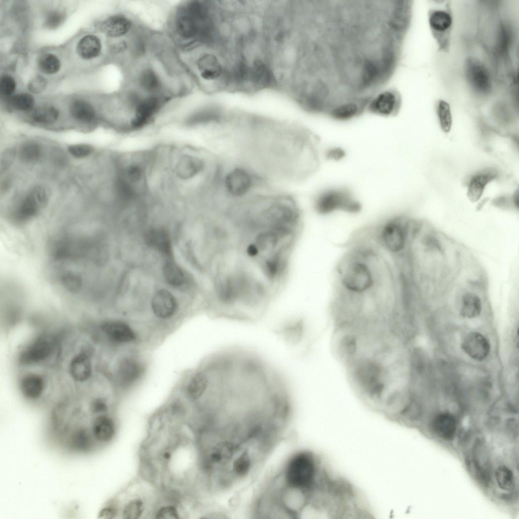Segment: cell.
<instances>
[{"mask_svg": "<svg viewBox=\"0 0 519 519\" xmlns=\"http://www.w3.org/2000/svg\"><path fill=\"white\" fill-rule=\"evenodd\" d=\"M395 19L381 0H310L301 27L298 78L305 106L327 116L366 106L398 67Z\"/></svg>", "mask_w": 519, "mask_h": 519, "instance_id": "cell-1", "label": "cell"}, {"mask_svg": "<svg viewBox=\"0 0 519 519\" xmlns=\"http://www.w3.org/2000/svg\"><path fill=\"white\" fill-rule=\"evenodd\" d=\"M376 251L367 240L356 244L343 257L337 268L334 301L356 304L369 296L376 280Z\"/></svg>", "mask_w": 519, "mask_h": 519, "instance_id": "cell-2", "label": "cell"}, {"mask_svg": "<svg viewBox=\"0 0 519 519\" xmlns=\"http://www.w3.org/2000/svg\"><path fill=\"white\" fill-rule=\"evenodd\" d=\"M402 216H391L384 219L373 230L370 241L393 260L404 250L407 238V226Z\"/></svg>", "mask_w": 519, "mask_h": 519, "instance_id": "cell-3", "label": "cell"}, {"mask_svg": "<svg viewBox=\"0 0 519 519\" xmlns=\"http://www.w3.org/2000/svg\"><path fill=\"white\" fill-rule=\"evenodd\" d=\"M314 207L320 215H328L338 212L355 213L361 208L351 191L344 187L325 189L315 198Z\"/></svg>", "mask_w": 519, "mask_h": 519, "instance_id": "cell-4", "label": "cell"}, {"mask_svg": "<svg viewBox=\"0 0 519 519\" xmlns=\"http://www.w3.org/2000/svg\"><path fill=\"white\" fill-rule=\"evenodd\" d=\"M401 96L395 88L383 89L368 103L366 112L382 117L396 116L401 106Z\"/></svg>", "mask_w": 519, "mask_h": 519, "instance_id": "cell-5", "label": "cell"}, {"mask_svg": "<svg viewBox=\"0 0 519 519\" xmlns=\"http://www.w3.org/2000/svg\"><path fill=\"white\" fill-rule=\"evenodd\" d=\"M465 74L470 88L479 95H487L492 88L489 72L478 59L469 57L465 64Z\"/></svg>", "mask_w": 519, "mask_h": 519, "instance_id": "cell-6", "label": "cell"}, {"mask_svg": "<svg viewBox=\"0 0 519 519\" xmlns=\"http://www.w3.org/2000/svg\"><path fill=\"white\" fill-rule=\"evenodd\" d=\"M46 190L42 187L33 189L22 200L14 213L16 223H25L34 217L47 202Z\"/></svg>", "mask_w": 519, "mask_h": 519, "instance_id": "cell-7", "label": "cell"}, {"mask_svg": "<svg viewBox=\"0 0 519 519\" xmlns=\"http://www.w3.org/2000/svg\"><path fill=\"white\" fill-rule=\"evenodd\" d=\"M254 180L251 173L247 169L237 167L226 173L223 179L224 188L230 196L242 197L251 190Z\"/></svg>", "mask_w": 519, "mask_h": 519, "instance_id": "cell-8", "label": "cell"}, {"mask_svg": "<svg viewBox=\"0 0 519 519\" xmlns=\"http://www.w3.org/2000/svg\"><path fill=\"white\" fill-rule=\"evenodd\" d=\"M54 349L53 341L47 337H40L26 347L20 353L19 360L21 364L29 365L47 359Z\"/></svg>", "mask_w": 519, "mask_h": 519, "instance_id": "cell-9", "label": "cell"}, {"mask_svg": "<svg viewBox=\"0 0 519 519\" xmlns=\"http://www.w3.org/2000/svg\"><path fill=\"white\" fill-rule=\"evenodd\" d=\"M461 348L470 357L477 361L485 359L490 351L488 340L477 332H472L466 336L462 342Z\"/></svg>", "mask_w": 519, "mask_h": 519, "instance_id": "cell-10", "label": "cell"}, {"mask_svg": "<svg viewBox=\"0 0 519 519\" xmlns=\"http://www.w3.org/2000/svg\"><path fill=\"white\" fill-rule=\"evenodd\" d=\"M213 24L211 19L202 20L194 16L187 10L179 15L176 20V29L178 34L184 39H190L195 37L201 32V25Z\"/></svg>", "mask_w": 519, "mask_h": 519, "instance_id": "cell-11", "label": "cell"}, {"mask_svg": "<svg viewBox=\"0 0 519 519\" xmlns=\"http://www.w3.org/2000/svg\"><path fill=\"white\" fill-rule=\"evenodd\" d=\"M428 22L432 33L440 44L441 37L449 38L452 25V18L450 14L443 10H434L429 12Z\"/></svg>", "mask_w": 519, "mask_h": 519, "instance_id": "cell-12", "label": "cell"}, {"mask_svg": "<svg viewBox=\"0 0 519 519\" xmlns=\"http://www.w3.org/2000/svg\"><path fill=\"white\" fill-rule=\"evenodd\" d=\"M145 241L149 246L170 258L172 257V245L168 232L161 228L149 230L145 235Z\"/></svg>", "mask_w": 519, "mask_h": 519, "instance_id": "cell-13", "label": "cell"}, {"mask_svg": "<svg viewBox=\"0 0 519 519\" xmlns=\"http://www.w3.org/2000/svg\"><path fill=\"white\" fill-rule=\"evenodd\" d=\"M152 307L157 316L167 318L175 313L177 303L170 292L165 289H160L156 292L152 299Z\"/></svg>", "mask_w": 519, "mask_h": 519, "instance_id": "cell-14", "label": "cell"}, {"mask_svg": "<svg viewBox=\"0 0 519 519\" xmlns=\"http://www.w3.org/2000/svg\"><path fill=\"white\" fill-rule=\"evenodd\" d=\"M103 332L113 341L127 343L134 339L135 334L125 323L118 321H108L101 325Z\"/></svg>", "mask_w": 519, "mask_h": 519, "instance_id": "cell-15", "label": "cell"}, {"mask_svg": "<svg viewBox=\"0 0 519 519\" xmlns=\"http://www.w3.org/2000/svg\"><path fill=\"white\" fill-rule=\"evenodd\" d=\"M91 433L97 441L106 443L110 441L116 433V425L113 420L105 415H101L93 420Z\"/></svg>", "mask_w": 519, "mask_h": 519, "instance_id": "cell-16", "label": "cell"}, {"mask_svg": "<svg viewBox=\"0 0 519 519\" xmlns=\"http://www.w3.org/2000/svg\"><path fill=\"white\" fill-rule=\"evenodd\" d=\"M435 433L440 438L450 440L454 438L457 429L456 421L449 413H441L437 415L432 423Z\"/></svg>", "mask_w": 519, "mask_h": 519, "instance_id": "cell-17", "label": "cell"}, {"mask_svg": "<svg viewBox=\"0 0 519 519\" xmlns=\"http://www.w3.org/2000/svg\"><path fill=\"white\" fill-rule=\"evenodd\" d=\"M497 173L493 170L479 172L470 180L468 187L467 197L472 202H476L483 195L487 184L497 177Z\"/></svg>", "mask_w": 519, "mask_h": 519, "instance_id": "cell-18", "label": "cell"}, {"mask_svg": "<svg viewBox=\"0 0 519 519\" xmlns=\"http://www.w3.org/2000/svg\"><path fill=\"white\" fill-rule=\"evenodd\" d=\"M131 21L121 15L111 16L104 21L100 26L101 30L112 37H119L126 34L131 27Z\"/></svg>", "mask_w": 519, "mask_h": 519, "instance_id": "cell-19", "label": "cell"}, {"mask_svg": "<svg viewBox=\"0 0 519 519\" xmlns=\"http://www.w3.org/2000/svg\"><path fill=\"white\" fill-rule=\"evenodd\" d=\"M70 374L75 380L83 382L87 380L92 371L91 362L88 356L85 354L76 356L69 365Z\"/></svg>", "mask_w": 519, "mask_h": 519, "instance_id": "cell-20", "label": "cell"}, {"mask_svg": "<svg viewBox=\"0 0 519 519\" xmlns=\"http://www.w3.org/2000/svg\"><path fill=\"white\" fill-rule=\"evenodd\" d=\"M20 387L23 394L26 397L36 399L40 396L43 391L44 380L39 375L29 374L22 379Z\"/></svg>", "mask_w": 519, "mask_h": 519, "instance_id": "cell-21", "label": "cell"}, {"mask_svg": "<svg viewBox=\"0 0 519 519\" xmlns=\"http://www.w3.org/2000/svg\"><path fill=\"white\" fill-rule=\"evenodd\" d=\"M93 436L84 427L75 429L69 438L70 446L74 450L80 452L89 451L93 444Z\"/></svg>", "mask_w": 519, "mask_h": 519, "instance_id": "cell-22", "label": "cell"}, {"mask_svg": "<svg viewBox=\"0 0 519 519\" xmlns=\"http://www.w3.org/2000/svg\"><path fill=\"white\" fill-rule=\"evenodd\" d=\"M101 49L100 40L96 36L88 35L82 38L78 44L77 51L83 58L90 59L97 57Z\"/></svg>", "mask_w": 519, "mask_h": 519, "instance_id": "cell-23", "label": "cell"}, {"mask_svg": "<svg viewBox=\"0 0 519 519\" xmlns=\"http://www.w3.org/2000/svg\"><path fill=\"white\" fill-rule=\"evenodd\" d=\"M142 372L140 365L131 359L124 360L120 364L118 375L121 381L127 384L138 378Z\"/></svg>", "mask_w": 519, "mask_h": 519, "instance_id": "cell-24", "label": "cell"}, {"mask_svg": "<svg viewBox=\"0 0 519 519\" xmlns=\"http://www.w3.org/2000/svg\"><path fill=\"white\" fill-rule=\"evenodd\" d=\"M481 311V303L479 298L473 293H466L462 300L461 315L465 318H473L479 315Z\"/></svg>", "mask_w": 519, "mask_h": 519, "instance_id": "cell-25", "label": "cell"}, {"mask_svg": "<svg viewBox=\"0 0 519 519\" xmlns=\"http://www.w3.org/2000/svg\"><path fill=\"white\" fill-rule=\"evenodd\" d=\"M70 112L76 120L84 122L92 121L95 116L93 107L87 101L81 100H76L71 104Z\"/></svg>", "mask_w": 519, "mask_h": 519, "instance_id": "cell-26", "label": "cell"}, {"mask_svg": "<svg viewBox=\"0 0 519 519\" xmlns=\"http://www.w3.org/2000/svg\"><path fill=\"white\" fill-rule=\"evenodd\" d=\"M163 275L166 282L172 286H179L184 283V276L182 271L171 260L164 264Z\"/></svg>", "mask_w": 519, "mask_h": 519, "instance_id": "cell-27", "label": "cell"}, {"mask_svg": "<svg viewBox=\"0 0 519 519\" xmlns=\"http://www.w3.org/2000/svg\"><path fill=\"white\" fill-rule=\"evenodd\" d=\"M208 384V377L203 373L196 374L191 380L187 387L189 396L194 399H198L204 393Z\"/></svg>", "mask_w": 519, "mask_h": 519, "instance_id": "cell-28", "label": "cell"}, {"mask_svg": "<svg viewBox=\"0 0 519 519\" xmlns=\"http://www.w3.org/2000/svg\"><path fill=\"white\" fill-rule=\"evenodd\" d=\"M59 112L52 106H43L35 109L32 115L34 121L43 124H52L58 119Z\"/></svg>", "mask_w": 519, "mask_h": 519, "instance_id": "cell-29", "label": "cell"}, {"mask_svg": "<svg viewBox=\"0 0 519 519\" xmlns=\"http://www.w3.org/2000/svg\"><path fill=\"white\" fill-rule=\"evenodd\" d=\"M495 477L501 489L509 491L513 488L514 484L513 473L506 466L501 465L496 469Z\"/></svg>", "mask_w": 519, "mask_h": 519, "instance_id": "cell-30", "label": "cell"}, {"mask_svg": "<svg viewBox=\"0 0 519 519\" xmlns=\"http://www.w3.org/2000/svg\"><path fill=\"white\" fill-rule=\"evenodd\" d=\"M38 65L40 70L46 74H54L60 69L61 63L58 58L52 54H45L39 59Z\"/></svg>", "mask_w": 519, "mask_h": 519, "instance_id": "cell-31", "label": "cell"}, {"mask_svg": "<svg viewBox=\"0 0 519 519\" xmlns=\"http://www.w3.org/2000/svg\"><path fill=\"white\" fill-rule=\"evenodd\" d=\"M141 87L145 91L153 92L160 86V81L156 72L151 68L143 69L139 77Z\"/></svg>", "mask_w": 519, "mask_h": 519, "instance_id": "cell-32", "label": "cell"}, {"mask_svg": "<svg viewBox=\"0 0 519 519\" xmlns=\"http://www.w3.org/2000/svg\"><path fill=\"white\" fill-rule=\"evenodd\" d=\"M288 343L296 344L300 341L303 333V322L299 321L296 323L287 325L280 332Z\"/></svg>", "mask_w": 519, "mask_h": 519, "instance_id": "cell-33", "label": "cell"}, {"mask_svg": "<svg viewBox=\"0 0 519 519\" xmlns=\"http://www.w3.org/2000/svg\"><path fill=\"white\" fill-rule=\"evenodd\" d=\"M437 111L441 129L446 133L449 132L451 130L452 123L449 103L444 100H440L438 103Z\"/></svg>", "mask_w": 519, "mask_h": 519, "instance_id": "cell-34", "label": "cell"}, {"mask_svg": "<svg viewBox=\"0 0 519 519\" xmlns=\"http://www.w3.org/2000/svg\"><path fill=\"white\" fill-rule=\"evenodd\" d=\"M144 509L143 501L134 499L129 501L124 507L122 516L125 519H137L142 514Z\"/></svg>", "mask_w": 519, "mask_h": 519, "instance_id": "cell-35", "label": "cell"}, {"mask_svg": "<svg viewBox=\"0 0 519 519\" xmlns=\"http://www.w3.org/2000/svg\"><path fill=\"white\" fill-rule=\"evenodd\" d=\"M41 155V149L39 144L34 142H28L23 145L19 151V157L25 163H32L36 161Z\"/></svg>", "mask_w": 519, "mask_h": 519, "instance_id": "cell-36", "label": "cell"}, {"mask_svg": "<svg viewBox=\"0 0 519 519\" xmlns=\"http://www.w3.org/2000/svg\"><path fill=\"white\" fill-rule=\"evenodd\" d=\"M10 102L14 108L22 111L29 110L34 105V98L27 93H20L12 96Z\"/></svg>", "mask_w": 519, "mask_h": 519, "instance_id": "cell-37", "label": "cell"}, {"mask_svg": "<svg viewBox=\"0 0 519 519\" xmlns=\"http://www.w3.org/2000/svg\"><path fill=\"white\" fill-rule=\"evenodd\" d=\"M64 286L70 291L78 290L82 286V279L77 274L68 272L64 274L61 278Z\"/></svg>", "mask_w": 519, "mask_h": 519, "instance_id": "cell-38", "label": "cell"}, {"mask_svg": "<svg viewBox=\"0 0 519 519\" xmlns=\"http://www.w3.org/2000/svg\"><path fill=\"white\" fill-rule=\"evenodd\" d=\"M93 150V147L87 144H72L68 147L69 154L77 158H84L90 155Z\"/></svg>", "mask_w": 519, "mask_h": 519, "instance_id": "cell-39", "label": "cell"}, {"mask_svg": "<svg viewBox=\"0 0 519 519\" xmlns=\"http://www.w3.org/2000/svg\"><path fill=\"white\" fill-rule=\"evenodd\" d=\"M16 88V83L14 79L9 76L5 75L2 77L0 81V92L4 97L11 96Z\"/></svg>", "mask_w": 519, "mask_h": 519, "instance_id": "cell-40", "label": "cell"}, {"mask_svg": "<svg viewBox=\"0 0 519 519\" xmlns=\"http://www.w3.org/2000/svg\"><path fill=\"white\" fill-rule=\"evenodd\" d=\"M346 156L345 150L339 146H332L327 148L324 152V157L327 160L339 162L343 160Z\"/></svg>", "mask_w": 519, "mask_h": 519, "instance_id": "cell-41", "label": "cell"}, {"mask_svg": "<svg viewBox=\"0 0 519 519\" xmlns=\"http://www.w3.org/2000/svg\"><path fill=\"white\" fill-rule=\"evenodd\" d=\"M156 518L158 519H177L179 518V513L177 509L172 505H166L160 508L156 514Z\"/></svg>", "mask_w": 519, "mask_h": 519, "instance_id": "cell-42", "label": "cell"}, {"mask_svg": "<svg viewBox=\"0 0 519 519\" xmlns=\"http://www.w3.org/2000/svg\"><path fill=\"white\" fill-rule=\"evenodd\" d=\"M64 18V14L58 11L51 12L47 16L45 20L46 26L50 29H54L58 27L63 21Z\"/></svg>", "mask_w": 519, "mask_h": 519, "instance_id": "cell-43", "label": "cell"}, {"mask_svg": "<svg viewBox=\"0 0 519 519\" xmlns=\"http://www.w3.org/2000/svg\"><path fill=\"white\" fill-rule=\"evenodd\" d=\"M46 85V82L42 77H37L33 79L28 85L30 91L33 93H39L43 90Z\"/></svg>", "mask_w": 519, "mask_h": 519, "instance_id": "cell-44", "label": "cell"}, {"mask_svg": "<svg viewBox=\"0 0 519 519\" xmlns=\"http://www.w3.org/2000/svg\"><path fill=\"white\" fill-rule=\"evenodd\" d=\"M117 514V510L112 507L102 509L99 514V517L102 518H114Z\"/></svg>", "mask_w": 519, "mask_h": 519, "instance_id": "cell-45", "label": "cell"}, {"mask_svg": "<svg viewBox=\"0 0 519 519\" xmlns=\"http://www.w3.org/2000/svg\"><path fill=\"white\" fill-rule=\"evenodd\" d=\"M107 410L106 403L101 400H96L91 405V411L95 414L104 413Z\"/></svg>", "mask_w": 519, "mask_h": 519, "instance_id": "cell-46", "label": "cell"}, {"mask_svg": "<svg viewBox=\"0 0 519 519\" xmlns=\"http://www.w3.org/2000/svg\"><path fill=\"white\" fill-rule=\"evenodd\" d=\"M162 458L165 461H168L171 457V453L170 451H166L162 454Z\"/></svg>", "mask_w": 519, "mask_h": 519, "instance_id": "cell-47", "label": "cell"}]
</instances>
